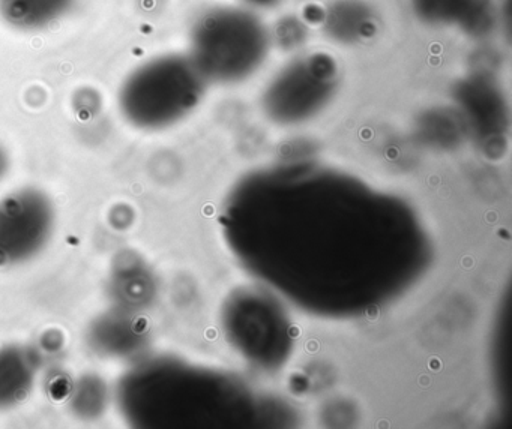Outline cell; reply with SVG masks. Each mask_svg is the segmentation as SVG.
Instances as JSON below:
<instances>
[{"label":"cell","mask_w":512,"mask_h":429,"mask_svg":"<svg viewBox=\"0 0 512 429\" xmlns=\"http://www.w3.org/2000/svg\"><path fill=\"white\" fill-rule=\"evenodd\" d=\"M74 0H0V17L14 29L35 32L62 20Z\"/></svg>","instance_id":"cell-6"},{"label":"cell","mask_w":512,"mask_h":429,"mask_svg":"<svg viewBox=\"0 0 512 429\" xmlns=\"http://www.w3.org/2000/svg\"><path fill=\"white\" fill-rule=\"evenodd\" d=\"M337 81L338 68L329 54H304L287 63L271 80L266 107L283 122L307 119L331 98Z\"/></svg>","instance_id":"cell-3"},{"label":"cell","mask_w":512,"mask_h":429,"mask_svg":"<svg viewBox=\"0 0 512 429\" xmlns=\"http://www.w3.org/2000/svg\"><path fill=\"white\" fill-rule=\"evenodd\" d=\"M242 2L247 3V5L253 6V8L269 9L275 8V6L280 5L281 0H242Z\"/></svg>","instance_id":"cell-7"},{"label":"cell","mask_w":512,"mask_h":429,"mask_svg":"<svg viewBox=\"0 0 512 429\" xmlns=\"http://www.w3.org/2000/svg\"><path fill=\"white\" fill-rule=\"evenodd\" d=\"M323 29L340 44H356L374 32L376 15L362 0H338L326 9Z\"/></svg>","instance_id":"cell-5"},{"label":"cell","mask_w":512,"mask_h":429,"mask_svg":"<svg viewBox=\"0 0 512 429\" xmlns=\"http://www.w3.org/2000/svg\"><path fill=\"white\" fill-rule=\"evenodd\" d=\"M205 83L188 54L152 57L122 84L121 108L139 128H163L184 117L199 102Z\"/></svg>","instance_id":"cell-2"},{"label":"cell","mask_w":512,"mask_h":429,"mask_svg":"<svg viewBox=\"0 0 512 429\" xmlns=\"http://www.w3.org/2000/svg\"><path fill=\"white\" fill-rule=\"evenodd\" d=\"M413 9L421 20L430 24L460 26L470 35L490 32L496 21L491 0H412Z\"/></svg>","instance_id":"cell-4"},{"label":"cell","mask_w":512,"mask_h":429,"mask_svg":"<svg viewBox=\"0 0 512 429\" xmlns=\"http://www.w3.org/2000/svg\"><path fill=\"white\" fill-rule=\"evenodd\" d=\"M271 44V32L256 12L215 6L191 26L188 57L206 81L238 83L259 71Z\"/></svg>","instance_id":"cell-1"}]
</instances>
